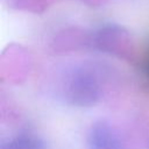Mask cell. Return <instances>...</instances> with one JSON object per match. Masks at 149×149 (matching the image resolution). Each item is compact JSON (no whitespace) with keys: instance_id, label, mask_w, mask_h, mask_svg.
<instances>
[{"instance_id":"6da1fadb","label":"cell","mask_w":149,"mask_h":149,"mask_svg":"<svg viewBox=\"0 0 149 149\" xmlns=\"http://www.w3.org/2000/svg\"><path fill=\"white\" fill-rule=\"evenodd\" d=\"M59 94L70 106H94L102 95V80L98 69L90 63L73 65L62 77Z\"/></svg>"},{"instance_id":"7a4b0ae2","label":"cell","mask_w":149,"mask_h":149,"mask_svg":"<svg viewBox=\"0 0 149 149\" xmlns=\"http://www.w3.org/2000/svg\"><path fill=\"white\" fill-rule=\"evenodd\" d=\"M91 48L130 61L134 58V43L129 31L116 23L105 24L91 33Z\"/></svg>"},{"instance_id":"3957f363","label":"cell","mask_w":149,"mask_h":149,"mask_svg":"<svg viewBox=\"0 0 149 149\" xmlns=\"http://www.w3.org/2000/svg\"><path fill=\"white\" fill-rule=\"evenodd\" d=\"M87 149H123V142L118 129L105 120L91 125L86 135Z\"/></svg>"},{"instance_id":"277c9868","label":"cell","mask_w":149,"mask_h":149,"mask_svg":"<svg viewBox=\"0 0 149 149\" xmlns=\"http://www.w3.org/2000/svg\"><path fill=\"white\" fill-rule=\"evenodd\" d=\"M0 149H45V144L37 134L22 132L2 140Z\"/></svg>"},{"instance_id":"5b68a950","label":"cell","mask_w":149,"mask_h":149,"mask_svg":"<svg viewBox=\"0 0 149 149\" xmlns=\"http://www.w3.org/2000/svg\"><path fill=\"white\" fill-rule=\"evenodd\" d=\"M14 5H16L17 8H24L27 10L40 12V10H43L45 0H14Z\"/></svg>"},{"instance_id":"8992f818","label":"cell","mask_w":149,"mask_h":149,"mask_svg":"<svg viewBox=\"0 0 149 149\" xmlns=\"http://www.w3.org/2000/svg\"><path fill=\"white\" fill-rule=\"evenodd\" d=\"M141 69H142V72L144 74L146 79L149 81V50L143 56V59L141 62Z\"/></svg>"}]
</instances>
